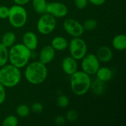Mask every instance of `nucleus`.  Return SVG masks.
<instances>
[{
    "instance_id": "f257e3e1",
    "label": "nucleus",
    "mask_w": 126,
    "mask_h": 126,
    "mask_svg": "<svg viewBox=\"0 0 126 126\" xmlns=\"http://www.w3.org/2000/svg\"><path fill=\"white\" fill-rule=\"evenodd\" d=\"M25 77L29 83L39 85L44 82L47 77L48 71L46 65L39 61L28 63L25 66Z\"/></svg>"
},
{
    "instance_id": "f03ea898",
    "label": "nucleus",
    "mask_w": 126,
    "mask_h": 126,
    "mask_svg": "<svg viewBox=\"0 0 126 126\" xmlns=\"http://www.w3.org/2000/svg\"><path fill=\"white\" fill-rule=\"evenodd\" d=\"M31 55V50L22 43L15 44L9 50V61L11 65L20 69L28 63Z\"/></svg>"
},
{
    "instance_id": "7ed1b4c3",
    "label": "nucleus",
    "mask_w": 126,
    "mask_h": 126,
    "mask_svg": "<svg viewBox=\"0 0 126 126\" xmlns=\"http://www.w3.org/2000/svg\"><path fill=\"white\" fill-rule=\"evenodd\" d=\"M70 88L76 95L86 94L91 87L92 80L91 76L83 71H76L70 76Z\"/></svg>"
},
{
    "instance_id": "20e7f679",
    "label": "nucleus",
    "mask_w": 126,
    "mask_h": 126,
    "mask_svg": "<svg viewBox=\"0 0 126 126\" xmlns=\"http://www.w3.org/2000/svg\"><path fill=\"white\" fill-rule=\"evenodd\" d=\"M21 80L20 69L11 65H5L0 68V82L5 87H16Z\"/></svg>"
},
{
    "instance_id": "39448f33",
    "label": "nucleus",
    "mask_w": 126,
    "mask_h": 126,
    "mask_svg": "<svg viewBox=\"0 0 126 126\" xmlns=\"http://www.w3.org/2000/svg\"><path fill=\"white\" fill-rule=\"evenodd\" d=\"M9 21L12 27L16 28H22L27 23L28 14L23 6L15 4L9 7Z\"/></svg>"
},
{
    "instance_id": "423d86ee",
    "label": "nucleus",
    "mask_w": 126,
    "mask_h": 126,
    "mask_svg": "<svg viewBox=\"0 0 126 126\" xmlns=\"http://www.w3.org/2000/svg\"><path fill=\"white\" fill-rule=\"evenodd\" d=\"M70 56L76 60H81L87 54V46L86 41L80 37L73 38L68 43Z\"/></svg>"
},
{
    "instance_id": "0eeeda50",
    "label": "nucleus",
    "mask_w": 126,
    "mask_h": 126,
    "mask_svg": "<svg viewBox=\"0 0 126 126\" xmlns=\"http://www.w3.org/2000/svg\"><path fill=\"white\" fill-rule=\"evenodd\" d=\"M56 25V18L47 13L43 14L37 22V30L41 34L47 35L54 32Z\"/></svg>"
},
{
    "instance_id": "6e6552de",
    "label": "nucleus",
    "mask_w": 126,
    "mask_h": 126,
    "mask_svg": "<svg viewBox=\"0 0 126 126\" xmlns=\"http://www.w3.org/2000/svg\"><path fill=\"white\" fill-rule=\"evenodd\" d=\"M81 68L82 71L87 75H94L100 66V62L96 55L93 54H86L82 59Z\"/></svg>"
},
{
    "instance_id": "1a4fd4ad",
    "label": "nucleus",
    "mask_w": 126,
    "mask_h": 126,
    "mask_svg": "<svg viewBox=\"0 0 126 126\" xmlns=\"http://www.w3.org/2000/svg\"><path fill=\"white\" fill-rule=\"evenodd\" d=\"M65 32L73 38L81 37L84 32L83 26L79 22L73 18H66L63 23Z\"/></svg>"
},
{
    "instance_id": "9d476101",
    "label": "nucleus",
    "mask_w": 126,
    "mask_h": 126,
    "mask_svg": "<svg viewBox=\"0 0 126 126\" xmlns=\"http://www.w3.org/2000/svg\"><path fill=\"white\" fill-rule=\"evenodd\" d=\"M68 7L60 2H51L47 4L46 13L51 15L55 18H62L68 14Z\"/></svg>"
},
{
    "instance_id": "9b49d317",
    "label": "nucleus",
    "mask_w": 126,
    "mask_h": 126,
    "mask_svg": "<svg viewBox=\"0 0 126 126\" xmlns=\"http://www.w3.org/2000/svg\"><path fill=\"white\" fill-rule=\"evenodd\" d=\"M55 55V50L51 45H47L41 49L39 54V61L46 65L54 60Z\"/></svg>"
},
{
    "instance_id": "f8f14e48",
    "label": "nucleus",
    "mask_w": 126,
    "mask_h": 126,
    "mask_svg": "<svg viewBox=\"0 0 126 126\" xmlns=\"http://www.w3.org/2000/svg\"><path fill=\"white\" fill-rule=\"evenodd\" d=\"M62 68L65 74L71 76L78 70L77 60L71 56L66 57L62 62Z\"/></svg>"
},
{
    "instance_id": "ddd939ff",
    "label": "nucleus",
    "mask_w": 126,
    "mask_h": 126,
    "mask_svg": "<svg viewBox=\"0 0 126 126\" xmlns=\"http://www.w3.org/2000/svg\"><path fill=\"white\" fill-rule=\"evenodd\" d=\"M22 44L31 51L35 50L38 45V37L33 32H25L22 37Z\"/></svg>"
},
{
    "instance_id": "4468645a",
    "label": "nucleus",
    "mask_w": 126,
    "mask_h": 126,
    "mask_svg": "<svg viewBox=\"0 0 126 126\" xmlns=\"http://www.w3.org/2000/svg\"><path fill=\"white\" fill-rule=\"evenodd\" d=\"M96 56L100 62L108 63L113 59V51L110 47L107 46H102L97 50Z\"/></svg>"
},
{
    "instance_id": "2eb2a0df",
    "label": "nucleus",
    "mask_w": 126,
    "mask_h": 126,
    "mask_svg": "<svg viewBox=\"0 0 126 126\" xmlns=\"http://www.w3.org/2000/svg\"><path fill=\"white\" fill-rule=\"evenodd\" d=\"M97 79L102 82H108L111 79L113 73L111 70L107 66H100L95 73Z\"/></svg>"
},
{
    "instance_id": "dca6fc26",
    "label": "nucleus",
    "mask_w": 126,
    "mask_h": 126,
    "mask_svg": "<svg viewBox=\"0 0 126 126\" xmlns=\"http://www.w3.org/2000/svg\"><path fill=\"white\" fill-rule=\"evenodd\" d=\"M68 41L63 36L55 37L51 41V46L53 48L57 51H62L65 50L68 47Z\"/></svg>"
},
{
    "instance_id": "f3484780",
    "label": "nucleus",
    "mask_w": 126,
    "mask_h": 126,
    "mask_svg": "<svg viewBox=\"0 0 126 126\" xmlns=\"http://www.w3.org/2000/svg\"><path fill=\"white\" fill-rule=\"evenodd\" d=\"M112 46L116 50L123 51L126 49V36L119 34L115 36L112 40Z\"/></svg>"
},
{
    "instance_id": "a211bd4d",
    "label": "nucleus",
    "mask_w": 126,
    "mask_h": 126,
    "mask_svg": "<svg viewBox=\"0 0 126 126\" xmlns=\"http://www.w3.org/2000/svg\"><path fill=\"white\" fill-rule=\"evenodd\" d=\"M16 41V36L12 32H7L2 35L1 43H2L6 47L10 48L14 45Z\"/></svg>"
},
{
    "instance_id": "6ab92c4d",
    "label": "nucleus",
    "mask_w": 126,
    "mask_h": 126,
    "mask_svg": "<svg viewBox=\"0 0 126 126\" xmlns=\"http://www.w3.org/2000/svg\"><path fill=\"white\" fill-rule=\"evenodd\" d=\"M47 4L46 0H33L32 1V6L34 11L39 14L46 13Z\"/></svg>"
},
{
    "instance_id": "aec40b11",
    "label": "nucleus",
    "mask_w": 126,
    "mask_h": 126,
    "mask_svg": "<svg viewBox=\"0 0 126 126\" xmlns=\"http://www.w3.org/2000/svg\"><path fill=\"white\" fill-rule=\"evenodd\" d=\"M9 61L8 48L0 43V68L6 65Z\"/></svg>"
},
{
    "instance_id": "412c9836",
    "label": "nucleus",
    "mask_w": 126,
    "mask_h": 126,
    "mask_svg": "<svg viewBox=\"0 0 126 126\" xmlns=\"http://www.w3.org/2000/svg\"><path fill=\"white\" fill-rule=\"evenodd\" d=\"M30 108L26 104H20L17 107L16 113L20 118H24L28 116L30 113Z\"/></svg>"
},
{
    "instance_id": "4be33fe9",
    "label": "nucleus",
    "mask_w": 126,
    "mask_h": 126,
    "mask_svg": "<svg viewBox=\"0 0 126 126\" xmlns=\"http://www.w3.org/2000/svg\"><path fill=\"white\" fill-rule=\"evenodd\" d=\"M18 124V119L14 115H9L4 118L2 121L3 126H17Z\"/></svg>"
},
{
    "instance_id": "5701e85b",
    "label": "nucleus",
    "mask_w": 126,
    "mask_h": 126,
    "mask_svg": "<svg viewBox=\"0 0 126 126\" xmlns=\"http://www.w3.org/2000/svg\"><path fill=\"white\" fill-rule=\"evenodd\" d=\"M97 21L94 18H89L84 22L83 28L84 31H92L97 27Z\"/></svg>"
},
{
    "instance_id": "b1692460",
    "label": "nucleus",
    "mask_w": 126,
    "mask_h": 126,
    "mask_svg": "<svg viewBox=\"0 0 126 126\" xmlns=\"http://www.w3.org/2000/svg\"><path fill=\"white\" fill-rule=\"evenodd\" d=\"M57 103L59 107L62 108H65L69 105L70 100H69L68 97L65 95H60L58 97Z\"/></svg>"
},
{
    "instance_id": "393cba45",
    "label": "nucleus",
    "mask_w": 126,
    "mask_h": 126,
    "mask_svg": "<svg viewBox=\"0 0 126 126\" xmlns=\"http://www.w3.org/2000/svg\"><path fill=\"white\" fill-rule=\"evenodd\" d=\"M78 117V113L75 110H70L66 114V119L69 122H75Z\"/></svg>"
},
{
    "instance_id": "a878e982",
    "label": "nucleus",
    "mask_w": 126,
    "mask_h": 126,
    "mask_svg": "<svg viewBox=\"0 0 126 126\" xmlns=\"http://www.w3.org/2000/svg\"><path fill=\"white\" fill-rule=\"evenodd\" d=\"M103 82L97 79V81H95V82L91 84V87H92L95 93L100 94L103 92Z\"/></svg>"
},
{
    "instance_id": "bb28decb",
    "label": "nucleus",
    "mask_w": 126,
    "mask_h": 126,
    "mask_svg": "<svg viewBox=\"0 0 126 126\" xmlns=\"http://www.w3.org/2000/svg\"><path fill=\"white\" fill-rule=\"evenodd\" d=\"M30 110L36 114H39V113H42L44 110V107H43V104L39 102H34L31 106Z\"/></svg>"
},
{
    "instance_id": "cd10ccee",
    "label": "nucleus",
    "mask_w": 126,
    "mask_h": 126,
    "mask_svg": "<svg viewBox=\"0 0 126 126\" xmlns=\"http://www.w3.org/2000/svg\"><path fill=\"white\" fill-rule=\"evenodd\" d=\"M75 7L80 10L84 9L86 8L88 5V0H75Z\"/></svg>"
},
{
    "instance_id": "c85d7f7f",
    "label": "nucleus",
    "mask_w": 126,
    "mask_h": 126,
    "mask_svg": "<svg viewBox=\"0 0 126 126\" xmlns=\"http://www.w3.org/2000/svg\"><path fill=\"white\" fill-rule=\"evenodd\" d=\"M9 12V7L6 6H0V18L1 19H6L7 18Z\"/></svg>"
},
{
    "instance_id": "c756f323",
    "label": "nucleus",
    "mask_w": 126,
    "mask_h": 126,
    "mask_svg": "<svg viewBox=\"0 0 126 126\" xmlns=\"http://www.w3.org/2000/svg\"><path fill=\"white\" fill-rule=\"evenodd\" d=\"M6 93L5 87L0 82V105H2L5 102Z\"/></svg>"
},
{
    "instance_id": "7c9ffc66",
    "label": "nucleus",
    "mask_w": 126,
    "mask_h": 126,
    "mask_svg": "<svg viewBox=\"0 0 126 126\" xmlns=\"http://www.w3.org/2000/svg\"><path fill=\"white\" fill-rule=\"evenodd\" d=\"M65 119L64 117L62 116H58L55 118V123L57 125H63L65 124Z\"/></svg>"
},
{
    "instance_id": "2f4dec72",
    "label": "nucleus",
    "mask_w": 126,
    "mask_h": 126,
    "mask_svg": "<svg viewBox=\"0 0 126 126\" xmlns=\"http://www.w3.org/2000/svg\"><path fill=\"white\" fill-rule=\"evenodd\" d=\"M106 0H88V2L91 4L96 6H100L103 5L105 2Z\"/></svg>"
},
{
    "instance_id": "473e14b6",
    "label": "nucleus",
    "mask_w": 126,
    "mask_h": 126,
    "mask_svg": "<svg viewBox=\"0 0 126 126\" xmlns=\"http://www.w3.org/2000/svg\"><path fill=\"white\" fill-rule=\"evenodd\" d=\"M13 1L16 3V4L23 6L24 5L27 4L30 0H13Z\"/></svg>"
}]
</instances>
